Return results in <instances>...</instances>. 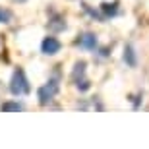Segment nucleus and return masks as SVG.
Masks as SVG:
<instances>
[{
  "label": "nucleus",
  "instance_id": "nucleus-7",
  "mask_svg": "<svg viewBox=\"0 0 149 149\" xmlns=\"http://www.w3.org/2000/svg\"><path fill=\"white\" fill-rule=\"evenodd\" d=\"M23 105L22 103H4L2 105V111H22Z\"/></svg>",
  "mask_w": 149,
  "mask_h": 149
},
{
  "label": "nucleus",
  "instance_id": "nucleus-2",
  "mask_svg": "<svg viewBox=\"0 0 149 149\" xmlns=\"http://www.w3.org/2000/svg\"><path fill=\"white\" fill-rule=\"evenodd\" d=\"M56 91H58V79L54 77V79H50L47 85H43V87L39 89V103L41 105H47L49 101H52Z\"/></svg>",
  "mask_w": 149,
  "mask_h": 149
},
{
  "label": "nucleus",
  "instance_id": "nucleus-4",
  "mask_svg": "<svg viewBox=\"0 0 149 149\" xmlns=\"http://www.w3.org/2000/svg\"><path fill=\"white\" fill-rule=\"evenodd\" d=\"M79 47H83V49H87V50H95V47H97V37H95L93 33H83L81 37H79Z\"/></svg>",
  "mask_w": 149,
  "mask_h": 149
},
{
  "label": "nucleus",
  "instance_id": "nucleus-5",
  "mask_svg": "<svg viewBox=\"0 0 149 149\" xmlns=\"http://www.w3.org/2000/svg\"><path fill=\"white\" fill-rule=\"evenodd\" d=\"M124 60L130 66H136V50H134L132 45H126V49H124Z\"/></svg>",
  "mask_w": 149,
  "mask_h": 149
},
{
  "label": "nucleus",
  "instance_id": "nucleus-1",
  "mask_svg": "<svg viewBox=\"0 0 149 149\" xmlns=\"http://www.w3.org/2000/svg\"><path fill=\"white\" fill-rule=\"evenodd\" d=\"M29 81H27V77H25V74H23V70H16L14 72V77H12V81H10V91L14 95H25L29 93Z\"/></svg>",
  "mask_w": 149,
  "mask_h": 149
},
{
  "label": "nucleus",
  "instance_id": "nucleus-3",
  "mask_svg": "<svg viewBox=\"0 0 149 149\" xmlns=\"http://www.w3.org/2000/svg\"><path fill=\"white\" fill-rule=\"evenodd\" d=\"M60 41L56 37H45V41H43V45H41V49H43V52L45 54H49V56H52V54H56L58 50H60Z\"/></svg>",
  "mask_w": 149,
  "mask_h": 149
},
{
  "label": "nucleus",
  "instance_id": "nucleus-6",
  "mask_svg": "<svg viewBox=\"0 0 149 149\" xmlns=\"http://www.w3.org/2000/svg\"><path fill=\"white\" fill-rule=\"evenodd\" d=\"M10 19H12V12L0 6V23H8Z\"/></svg>",
  "mask_w": 149,
  "mask_h": 149
}]
</instances>
